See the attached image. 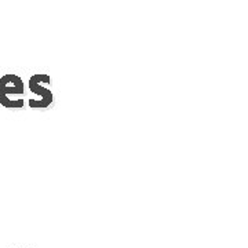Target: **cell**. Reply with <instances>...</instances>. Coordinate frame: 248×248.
Wrapping results in <instances>:
<instances>
[{
	"label": "cell",
	"instance_id": "1",
	"mask_svg": "<svg viewBox=\"0 0 248 248\" xmlns=\"http://www.w3.org/2000/svg\"><path fill=\"white\" fill-rule=\"evenodd\" d=\"M24 87H22V81L19 78L14 75H6L0 79V104L4 105L6 108L10 107L9 95L10 94H22Z\"/></svg>",
	"mask_w": 248,
	"mask_h": 248
}]
</instances>
